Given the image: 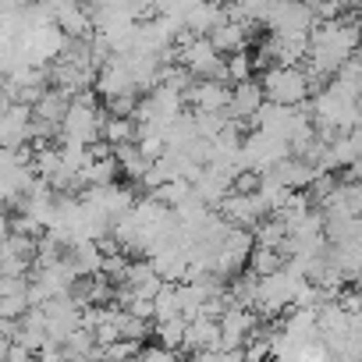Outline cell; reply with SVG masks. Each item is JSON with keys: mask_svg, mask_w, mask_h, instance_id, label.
Segmentation results:
<instances>
[{"mask_svg": "<svg viewBox=\"0 0 362 362\" xmlns=\"http://www.w3.org/2000/svg\"><path fill=\"white\" fill-rule=\"evenodd\" d=\"M263 100L281 103V107H298L309 100V82L302 75V68H288V64H270L259 78Z\"/></svg>", "mask_w": 362, "mask_h": 362, "instance_id": "6da1fadb", "label": "cell"}, {"mask_svg": "<svg viewBox=\"0 0 362 362\" xmlns=\"http://www.w3.org/2000/svg\"><path fill=\"white\" fill-rule=\"evenodd\" d=\"M185 348H192V351L221 348V327H217V320H203V316L189 320V327H185Z\"/></svg>", "mask_w": 362, "mask_h": 362, "instance_id": "7c38bea8", "label": "cell"}, {"mask_svg": "<svg viewBox=\"0 0 362 362\" xmlns=\"http://www.w3.org/2000/svg\"><path fill=\"white\" fill-rule=\"evenodd\" d=\"M4 288H8V277H4V274H0V295H4Z\"/></svg>", "mask_w": 362, "mask_h": 362, "instance_id": "603a6c76", "label": "cell"}, {"mask_svg": "<svg viewBox=\"0 0 362 362\" xmlns=\"http://www.w3.org/2000/svg\"><path fill=\"white\" fill-rule=\"evenodd\" d=\"M256 323H259V316H256L252 309L228 305V309L221 313V320H217V327H221V348H242L245 337L256 330Z\"/></svg>", "mask_w": 362, "mask_h": 362, "instance_id": "8992f818", "label": "cell"}, {"mask_svg": "<svg viewBox=\"0 0 362 362\" xmlns=\"http://www.w3.org/2000/svg\"><path fill=\"white\" fill-rule=\"evenodd\" d=\"M210 47L221 54V57H228V54H238V50H249V25H242V22H221L217 29H210Z\"/></svg>", "mask_w": 362, "mask_h": 362, "instance_id": "9c48e42d", "label": "cell"}, {"mask_svg": "<svg viewBox=\"0 0 362 362\" xmlns=\"http://www.w3.org/2000/svg\"><path fill=\"white\" fill-rule=\"evenodd\" d=\"M302 117V107H281V103H270L263 100V107L252 114V124L256 132L263 135H274V139H284L288 142V132L295 128V121Z\"/></svg>", "mask_w": 362, "mask_h": 362, "instance_id": "5b68a950", "label": "cell"}, {"mask_svg": "<svg viewBox=\"0 0 362 362\" xmlns=\"http://www.w3.org/2000/svg\"><path fill=\"white\" fill-rule=\"evenodd\" d=\"M185 327H189V320L170 316V320H160V323H153V334H156L160 348L181 351V348H185Z\"/></svg>", "mask_w": 362, "mask_h": 362, "instance_id": "4fadbf2b", "label": "cell"}, {"mask_svg": "<svg viewBox=\"0 0 362 362\" xmlns=\"http://www.w3.org/2000/svg\"><path fill=\"white\" fill-rule=\"evenodd\" d=\"M228 100H231V86L228 82L192 78V86L185 89V103H192L196 110H224Z\"/></svg>", "mask_w": 362, "mask_h": 362, "instance_id": "ba28073f", "label": "cell"}, {"mask_svg": "<svg viewBox=\"0 0 362 362\" xmlns=\"http://www.w3.org/2000/svg\"><path fill=\"white\" fill-rule=\"evenodd\" d=\"M68 103H71L68 93H61V89H43L40 100L33 103V117H36V121H47V124H61Z\"/></svg>", "mask_w": 362, "mask_h": 362, "instance_id": "8fae6325", "label": "cell"}, {"mask_svg": "<svg viewBox=\"0 0 362 362\" xmlns=\"http://www.w3.org/2000/svg\"><path fill=\"white\" fill-rule=\"evenodd\" d=\"M177 316V298H174V284H160V291L153 295V323Z\"/></svg>", "mask_w": 362, "mask_h": 362, "instance_id": "e0dca14e", "label": "cell"}, {"mask_svg": "<svg viewBox=\"0 0 362 362\" xmlns=\"http://www.w3.org/2000/svg\"><path fill=\"white\" fill-rule=\"evenodd\" d=\"M217 214L231 224V228H242V231H252L263 217H270L259 203L256 192H228L221 203H217Z\"/></svg>", "mask_w": 362, "mask_h": 362, "instance_id": "277c9868", "label": "cell"}, {"mask_svg": "<svg viewBox=\"0 0 362 362\" xmlns=\"http://www.w3.org/2000/svg\"><path fill=\"white\" fill-rule=\"evenodd\" d=\"M263 107V89H259V78H245V82H235L231 86V100L224 107L228 121H252V114Z\"/></svg>", "mask_w": 362, "mask_h": 362, "instance_id": "52a82bcc", "label": "cell"}, {"mask_svg": "<svg viewBox=\"0 0 362 362\" xmlns=\"http://www.w3.org/2000/svg\"><path fill=\"white\" fill-rule=\"evenodd\" d=\"M249 274H256V277H267V274H274V270H281V263H284V256L277 252V249H263V245H252V252H249Z\"/></svg>", "mask_w": 362, "mask_h": 362, "instance_id": "9a60e30c", "label": "cell"}, {"mask_svg": "<svg viewBox=\"0 0 362 362\" xmlns=\"http://www.w3.org/2000/svg\"><path fill=\"white\" fill-rule=\"evenodd\" d=\"M103 103H107V117H132L135 103H139V93H121V96H110Z\"/></svg>", "mask_w": 362, "mask_h": 362, "instance_id": "d6986e66", "label": "cell"}, {"mask_svg": "<svg viewBox=\"0 0 362 362\" xmlns=\"http://www.w3.org/2000/svg\"><path fill=\"white\" fill-rule=\"evenodd\" d=\"M25 309H29L25 291L22 295H0V316H4V320H22Z\"/></svg>", "mask_w": 362, "mask_h": 362, "instance_id": "ffe728a7", "label": "cell"}, {"mask_svg": "<svg viewBox=\"0 0 362 362\" xmlns=\"http://www.w3.org/2000/svg\"><path fill=\"white\" fill-rule=\"evenodd\" d=\"M135 135H139V128H135L132 117H107V121H100V142H107V146L135 142Z\"/></svg>", "mask_w": 362, "mask_h": 362, "instance_id": "5bb4252c", "label": "cell"}, {"mask_svg": "<svg viewBox=\"0 0 362 362\" xmlns=\"http://www.w3.org/2000/svg\"><path fill=\"white\" fill-rule=\"evenodd\" d=\"M0 337L15 341V337H18V320H4V316H0Z\"/></svg>", "mask_w": 362, "mask_h": 362, "instance_id": "44dd1931", "label": "cell"}, {"mask_svg": "<svg viewBox=\"0 0 362 362\" xmlns=\"http://www.w3.org/2000/svg\"><path fill=\"white\" fill-rule=\"evenodd\" d=\"M238 156H242V167H245V170H252V174H267L277 160H284V156H291V153H288V142H284V139H274V135L252 132V135L242 139Z\"/></svg>", "mask_w": 362, "mask_h": 362, "instance_id": "3957f363", "label": "cell"}, {"mask_svg": "<svg viewBox=\"0 0 362 362\" xmlns=\"http://www.w3.org/2000/svg\"><path fill=\"white\" fill-rule=\"evenodd\" d=\"M139 348H142V341H124V337H117V341H110V344L103 348V358H110V362H135Z\"/></svg>", "mask_w": 362, "mask_h": 362, "instance_id": "ac0fdd59", "label": "cell"}, {"mask_svg": "<svg viewBox=\"0 0 362 362\" xmlns=\"http://www.w3.org/2000/svg\"><path fill=\"white\" fill-rule=\"evenodd\" d=\"M224 75H228V82H231V86H235V82L252 78V54H249V50L228 54V57H224Z\"/></svg>", "mask_w": 362, "mask_h": 362, "instance_id": "2e32d148", "label": "cell"}, {"mask_svg": "<svg viewBox=\"0 0 362 362\" xmlns=\"http://www.w3.org/2000/svg\"><path fill=\"white\" fill-rule=\"evenodd\" d=\"M117 174H121L117 160H114L110 153H103V156H93V160L82 167L78 181H82V189H103V185H114Z\"/></svg>", "mask_w": 362, "mask_h": 362, "instance_id": "30bf717a", "label": "cell"}, {"mask_svg": "<svg viewBox=\"0 0 362 362\" xmlns=\"http://www.w3.org/2000/svg\"><path fill=\"white\" fill-rule=\"evenodd\" d=\"M0 214H8V203L4 199H0Z\"/></svg>", "mask_w": 362, "mask_h": 362, "instance_id": "cb8c5ba5", "label": "cell"}, {"mask_svg": "<svg viewBox=\"0 0 362 362\" xmlns=\"http://www.w3.org/2000/svg\"><path fill=\"white\" fill-rule=\"evenodd\" d=\"M263 22L270 25L274 36H291V33L309 36L316 15H313V8L302 4V0H270L263 8Z\"/></svg>", "mask_w": 362, "mask_h": 362, "instance_id": "7a4b0ae2", "label": "cell"}, {"mask_svg": "<svg viewBox=\"0 0 362 362\" xmlns=\"http://www.w3.org/2000/svg\"><path fill=\"white\" fill-rule=\"evenodd\" d=\"M11 235V224H8V214H0V242Z\"/></svg>", "mask_w": 362, "mask_h": 362, "instance_id": "7402d4cb", "label": "cell"}]
</instances>
